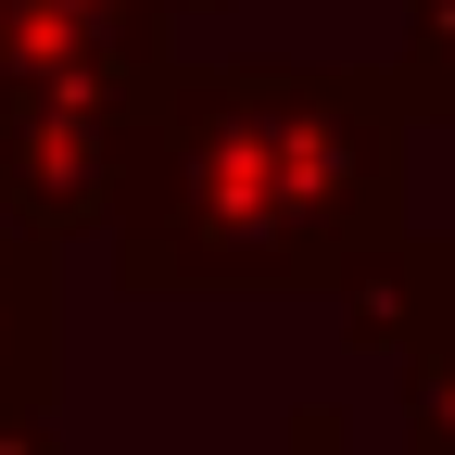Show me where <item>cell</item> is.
<instances>
[{"label": "cell", "mask_w": 455, "mask_h": 455, "mask_svg": "<svg viewBox=\"0 0 455 455\" xmlns=\"http://www.w3.org/2000/svg\"><path fill=\"white\" fill-rule=\"evenodd\" d=\"M405 355H455V241H430V329Z\"/></svg>", "instance_id": "5"}, {"label": "cell", "mask_w": 455, "mask_h": 455, "mask_svg": "<svg viewBox=\"0 0 455 455\" xmlns=\"http://www.w3.org/2000/svg\"><path fill=\"white\" fill-rule=\"evenodd\" d=\"M418 101L379 64H152L114 152V278L140 304L329 291L405 228Z\"/></svg>", "instance_id": "1"}, {"label": "cell", "mask_w": 455, "mask_h": 455, "mask_svg": "<svg viewBox=\"0 0 455 455\" xmlns=\"http://www.w3.org/2000/svg\"><path fill=\"white\" fill-rule=\"evenodd\" d=\"M64 379V241L0 203V405H51Z\"/></svg>", "instance_id": "2"}, {"label": "cell", "mask_w": 455, "mask_h": 455, "mask_svg": "<svg viewBox=\"0 0 455 455\" xmlns=\"http://www.w3.org/2000/svg\"><path fill=\"white\" fill-rule=\"evenodd\" d=\"M0 455H64L51 443V405H0Z\"/></svg>", "instance_id": "7"}, {"label": "cell", "mask_w": 455, "mask_h": 455, "mask_svg": "<svg viewBox=\"0 0 455 455\" xmlns=\"http://www.w3.org/2000/svg\"><path fill=\"white\" fill-rule=\"evenodd\" d=\"M278 455H355V430H341V405H304L291 430H278Z\"/></svg>", "instance_id": "6"}, {"label": "cell", "mask_w": 455, "mask_h": 455, "mask_svg": "<svg viewBox=\"0 0 455 455\" xmlns=\"http://www.w3.org/2000/svg\"><path fill=\"white\" fill-rule=\"evenodd\" d=\"M392 89L430 127H455V0H405V64H392Z\"/></svg>", "instance_id": "3"}, {"label": "cell", "mask_w": 455, "mask_h": 455, "mask_svg": "<svg viewBox=\"0 0 455 455\" xmlns=\"http://www.w3.org/2000/svg\"><path fill=\"white\" fill-rule=\"evenodd\" d=\"M405 367V455H455V355H392Z\"/></svg>", "instance_id": "4"}]
</instances>
